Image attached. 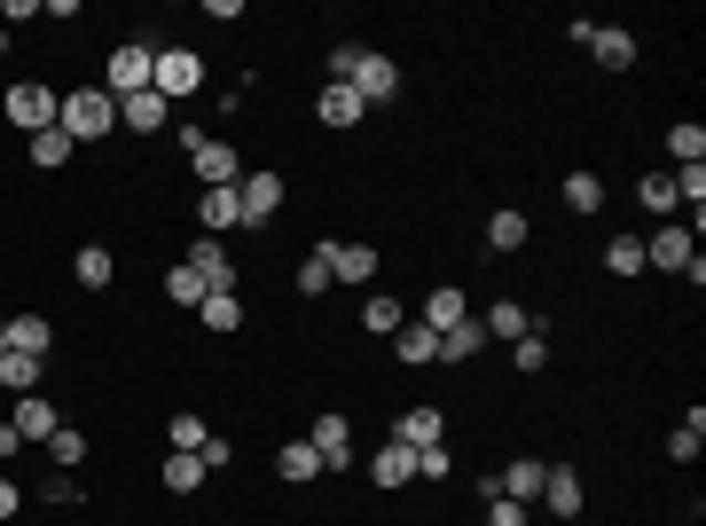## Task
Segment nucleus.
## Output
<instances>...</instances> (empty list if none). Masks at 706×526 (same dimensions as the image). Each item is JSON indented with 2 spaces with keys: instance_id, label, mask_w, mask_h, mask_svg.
I'll return each instance as SVG.
<instances>
[{
  "instance_id": "1",
  "label": "nucleus",
  "mask_w": 706,
  "mask_h": 526,
  "mask_svg": "<svg viewBox=\"0 0 706 526\" xmlns=\"http://www.w3.org/2000/svg\"><path fill=\"white\" fill-rule=\"evenodd\" d=\"M71 142H103L118 126V103L103 95V86H63V118H55Z\"/></svg>"
},
{
  "instance_id": "2",
  "label": "nucleus",
  "mask_w": 706,
  "mask_h": 526,
  "mask_svg": "<svg viewBox=\"0 0 706 526\" xmlns=\"http://www.w3.org/2000/svg\"><path fill=\"white\" fill-rule=\"evenodd\" d=\"M181 149H189V165H197V182H205V189H228V182H243V157H236V142H220V134H205V126H181Z\"/></svg>"
},
{
  "instance_id": "3",
  "label": "nucleus",
  "mask_w": 706,
  "mask_h": 526,
  "mask_svg": "<svg viewBox=\"0 0 706 526\" xmlns=\"http://www.w3.org/2000/svg\"><path fill=\"white\" fill-rule=\"evenodd\" d=\"M149 71H157V48H149V40H126V48H111V63H103V95H111V103L142 95V86H149Z\"/></svg>"
},
{
  "instance_id": "4",
  "label": "nucleus",
  "mask_w": 706,
  "mask_h": 526,
  "mask_svg": "<svg viewBox=\"0 0 706 526\" xmlns=\"http://www.w3.org/2000/svg\"><path fill=\"white\" fill-rule=\"evenodd\" d=\"M149 86L165 103H189L197 86H205V55H189V48H157V71H149Z\"/></svg>"
},
{
  "instance_id": "5",
  "label": "nucleus",
  "mask_w": 706,
  "mask_h": 526,
  "mask_svg": "<svg viewBox=\"0 0 706 526\" xmlns=\"http://www.w3.org/2000/svg\"><path fill=\"white\" fill-rule=\"evenodd\" d=\"M345 86L362 95V111H370V103H393V95H401V63L377 55V48H362V55H353V71H345Z\"/></svg>"
},
{
  "instance_id": "6",
  "label": "nucleus",
  "mask_w": 706,
  "mask_h": 526,
  "mask_svg": "<svg viewBox=\"0 0 706 526\" xmlns=\"http://www.w3.org/2000/svg\"><path fill=\"white\" fill-rule=\"evenodd\" d=\"M0 111H9V126L40 134V126L63 118V95H55V86H40V79H24V86H9V103H0Z\"/></svg>"
},
{
  "instance_id": "7",
  "label": "nucleus",
  "mask_w": 706,
  "mask_h": 526,
  "mask_svg": "<svg viewBox=\"0 0 706 526\" xmlns=\"http://www.w3.org/2000/svg\"><path fill=\"white\" fill-rule=\"evenodd\" d=\"M236 197H243V228H268V220L283 213V173H268V165H259V173H243V182H236Z\"/></svg>"
},
{
  "instance_id": "8",
  "label": "nucleus",
  "mask_w": 706,
  "mask_h": 526,
  "mask_svg": "<svg viewBox=\"0 0 706 526\" xmlns=\"http://www.w3.org/2000/svg\"><path fill=\"white\" fill-rule=\"evenodd\" d=\"M314 456H322V472H345V464H362V456H353V424L338 416V409H322L314 416V441H307Z\"/></svg>"
},
{
  "instance_id": "9",
  "label": "nucleus",
  "mask_w": 706,
  "mask_h": 526,
  "mask_svg": "<svg viewBox=\"0 0 706 526\" xmlns=\"http://www.w3.org/2000/svg\"><path fill=\"white\" fill-rule=\"evenodd\" d=\"M181 268H189V276H205V291H236V259H228V244H220V236H197Z\"/></svg>"
},
{
  "instance_id": "10",
  "label": "nucleus",
  "mask_w": 706,
  "mask_h": 526,
  "mask_svg": "<svg viewBox=\"0 0 706 526\" xmlns=\"http://www.w3.org/2000/svg\"><path fill=\"white\" fill-rule=\"evenodd\" d=\"M691 251H698V244H691V228H675V220H667V228H652V236H644V268L683 276V268H691Z\"/></svg>"
},
{
  "instance_id": "11",
  "label": "nucleus",
  "mask_w": 706,
  "mask_h": 526,
  "mask_svg": "<svg viewBox=\"0 0 706 526\" xmlns=\"http://www.w3.org/2000/svg\"><path fill=\"white\" fill-rule=\"evenodd\" d=\"M393 441H401V448H439V441H448V416H439L432 401H416V409H401Z\"/></svg>"
},
{
  "instance_id": "12",
  "label": "nucleus",
  "mask_w": 706,
  "mask_h": 526,
  "mask_svg": "<svg viewBox=\"0 0 706 526\" xmlns=\"http://www.w3.org/2000/svg\"><path fill=\"white\" fill-rule=\"evenodd\" d=\"M542 479H550V464H542V456H518V464H502V472H495V487H502L510 503H526V510H534Z\"/></svg>"
},
{
  "instance_id": "13",
  "label": "nucleus",
  "mask_w": 706,
  "mask_h": 526,
  "mask_svg": "<svg viewBox=\"0 0 706 526\" xmlns=\"http://www.w3.org/2000/svg\"><path fill=\"white\" fill-rule=\"evenodd\" d=\"M118 118H126V134H165L173 103L157 95V86H142V95H126V103H118Z\"/></svg>"
},
{
  "instance_id": "14",
  "label": "nucleus",
  "mask_w": 706,
  "mask_h": 526,
  "mask_svg": "<svg viewBox=\"0 0 706 526\" xmlns=\"http://www.w3.org/2000/svg\"><path fill=\"white\" fill-rule=\"evenodd\" d=\"M197 220H205V236L243 228V197H236V182H228V189H205V197H197Z\"/></svg>"
},
{
  "instance_id": "15",
  "label": "nucleus",
  "mask_w": 706,
  "mask_h": 526,
  "mask_svg": "<svg viewBox=\"0 0 706 526\" xmlns=\"http://www.w3.org/2000/svg\"><path fill=\"white\" fill-rule=\"evenodd\" d=\"M542 503H550L558 518H581V503H589L581 472H573V464H550V479H542Z\"/></svg>"
},
{
  "instance_id": "16",
  "label": "nucleus",
  "mask_w": 706,
  "mask_h": 526,
  "mask_svg": "<svg viewBox=\"0 0 706 526\" xmlns=\"http://www.w3.org/2000/svg\"><path fill=\"white\" fill-rule=\"evenodd\" d=\"M111 276H118L111 244H79V259H71V283H79V291H111Z\"/></svg>"
},
{
  "instance_id": "17",
  "label": "nucleus",
  "mask_w": 706,
  "mask_h": 526,
  "mask_svg": "<svg viewBox=\"0 0 706 526\" xmlns=\"http://www.w3.org/2000/svg\"><path fill=\"white\" fill-rule=\"evenodd\" d=\"M330 276L338 283H377V251L370 244H330Z\"/></svg>"
},
{
  "instance_id": "18",
  "label": "nucleus",
  "mask_w": 706,
  "mask_h": 526,
  "mask_svg": "<svg viewBox=\"0 0 706 526\" xmlns=\"http://www.w3.org/2000/svg\"><path fill=\"white\" fill-rule=\"evenodd\" d=\"M9 424H17V432H24V448H32V441H48V432H55V424H63V416H55V401H48V393H24V401H17V416H9Z\"/></svg>"
},
{
  "instance_id": "19",
  "label": "nucleus",
  "mask_w": 706,
  "mask_h": 526,
  "mask_svg": "<svg viewBox=\"0 0 706 526\" xmlns=\"http://www.w3.org/2000/svg\"><path fill=\"white\" fill-rule=\"evenodd\" d=\"M314 118L338 126V134H345V126H362V95H353V86H322V95H314Z\"/></svg>"
},
{
  "instance_id": "20",
  "label": "nucleus",
  "mask_w": 706,
  "mask_h": 526,
  "mask_svg": "<svg viewBox=\"0 0 706 526\" xmlns=\"http://www.w3.org/2000/svg\"><path fill=\"white\" fill-rule=\"evenodd\" d=\"M370 479H377V487H408V479H416V448L385 441V448L370 456Z\"/></svg>"
},
{
  "instance_id": "21",
  "label": "nucleus",
  "mask_w": 706,
  "mask_h": 526,
  "mask_svg": "<svg viewBox=\"0 0 706 526\" xmlns=\"http://www.w3.org/2000/svg\"><path fill=\"white\" fill-rule=\"evenodd\" d=\"M589 55H596L604 71H629V63H636V32H621V24H596Z\"/></svg>"
},
{
  "instance_id": "22",
  "label": "nucleus",
  "mask_w": 706,
  "mask_h": 526,
  "mask_svg": "<svg viewBox=\"0 0 706 526\" xmlns=\"http://www.w3.org/2000/svg\"><path fill=\"white\" fill-rule=\"evenodd\" d=\"M464 314H471V307H464V291H456V283H439V291L424 299V314H416V322H424V330L439 338V330H456Z\"/></svg>"
},
{
  "instance_id": "23",
  "label": "nucleus",
  "mask_w": 706,
  "mask_h": 526,
  "mask_svg": "<svg viewBox=\"0 0 706 526\" xmlns=\"http://www.w3.org/2000/svg\"><path fill=\"white\" fill-rule=\"evenodd\" d=\"M479 345H487V330H479V314H464L456 330H439V354H432V362H471Z\"/></svg>"
},
{
  "instance_id": "24",
  "label": "nucleus",
  "mask_w": 706,
  "mask_h": 526,
  "mask_svg": "<svg viewBox=\"0 0 706 526\" xmlns=\"http://www.w3.org/2000/svg\"><path fill=\"white\" fill-rule=\"evenodd\" d=\"M479 330H487V338H510V345H518V338H526V330H534V314H526V307H518V299H495V307H487V314H479Z\"/></svg>"
},
{
  "instance_id": "25",
  "label": "nucleus",
  "mask_w": 706,
  "mask_h": 526,
  "mask_svg": "<svg viewBox=\"0 0 706 526\" xmlns=\"http://www.w3.org/2000/svg\"><path fill=\"white\" fill-rule=\"evenodd\" d=\"M698 448H706V409L691 401V416L667 432V456H675V464H698Z\"/></svg>"
},
{
  "instance_id": "26",
  "label": "nucleus",
  "mask_w": 706,
  "mask_h": 526,
  "mask_svg": "<svg viewBox=\"0 0 706 526\" xmlns=\"http://www.w3.org/2000/svg\"><path fill=\"white\" fill-rule=\"evenodd\" d=\"M667 157H675V165H706V126H698V118H675V126H667Z\"/></svg>"
},
{
  "instance_id": "27",
  "label": "nucleus",
  "mask_w": 706,
  "mask_h": 526,
  "mask_svg": "<svg viewBox=\"0 0 706 526\" xmlns=\"http://www.w3.org/2000/svg\"><path fill=\"white\" fill-rule=\"evenodd\" d=\"M401 322H408V307H401L393 291H370V299H362V330H377V338H393Z\"/></svg>"
},
{
  "instance_id": "28",
  "label": "nucleus",
  "mask_w": 706,
  "mask_h": 526,
  "mask_svg": "<svg viewBox=\"0 0 706 526\" xmlns=\"http://www.w3.org/2000/svg\"><path fill=\"white\" fill-rule=\"evenodd\" d=\"M393 354H401V362H408V370H424V362H432V354H439V338H432V330H424V322H401V330H393Z\"/></svg>"
},
{
  "instance_id": "29",
  "label": "nucleus",
  "mask_w": 706,
  "mask_h": 526,
  "mask_svg": "<svg viewBox=\"0 0 706 526\" xmlns=\"http://www.w3.org/2000/svg\"><path fill=\"white\" fill-rule=\"evenodd\" d=\"M40 354H17V345H9V354H0V385H9V393H40Z\"/></svg>"
},
{
  "instance_id": "30",
  "label": "nucleus",
  "mask_w": 706,
  "mask_h": 526,
  "mask_svg": "<svg viewBox=\"0 0 706 526\" xmlns=\"http://www.w3.org/2000/svg\"><path fill=\"white\" fill-rule=\"evenodd\" d=\"M165 441H173V456H197V448L212 441V424H205L197 409H181V416H173V424H165Z\"/></svg>"
},
{
  "instance_id": "31",
  "label": "nucleus",
  "mask_w": 706,
  "mask_h": 526,
  "mask_svg": "<svg viewBox=\"0 0 706 526\" xmlns=\"http://www.w3.org/2000/svg\"><path fill=\"white\" fill-rule=\"evenodd\" d=\"M9 345H17V354H40V362H48V345H55L48 314H17V322H9Z\"/></svg>"
},
{
  "instance_id": "32",
  "label": "nucleus",
  "mask_w": 706,
  "mask_h": 526,
  "mask_svg": "<svg viewBox=\"0 0 706 526\" xmlns=\"http://www.w3.org/2000/svg\"><path fill=\"white\" fill-rule=\"evenodd\" d=\"M526 236H534V220H526V213H495V220H487V251H526Z\"/></svg>"
},
{
  "instance_id": "33",
  "label": "nucleus",
  "mask_w": 706,
  "mask_h": 526,
  "mask_svg": "<svg viewBox=\"0 0 706 526\" xmlns=\"http://www.w3.org/2000/svg\"><path fill=\"white\" fill-rule=\"evenodd\" d=\"M276 472H283V479H291V487H307V479H314V472H322V456H314V448H307V441H283V448H276Z\"/></svg>"
},
{
  "instance_id": "34",
  "label": "nucleus",
  "mask_w": 706,
  "mask_h": 526,
  "mask_svg": "<svg viewBox=\"0 0 706 526\" xmlns=\"http://www.w3.org/2000/svg\"><path fill=\"white\" fill-rule=\"evenodd\" d=\"M291 283H299V291H307V299H322V291H330V283H338V276H330V244H314V251H307V259H299V276H291Z\"/></svg>"
},
{
  "instance_id": "35",
  "label": "nucleus",
  "mask_w": 706,
  "mask_h": 526,
  "mask_svg": "<svg viewBox=\"0 0 706 526\" xmlns=\"http://www.w3.org/2000/svg\"><path fill=\"white\" fill-rule=\"evenodd\" d=\"M197 314H205V330H220V338H228V330H243V299H236V291H212Z\"/></svg>"
},
{
  "instance_id": "36",
  "label": "nucleus",
  "mask_w": 706,
  "mask_h": 526,
  "mask_svg": "<svg viewBox=\"0 0 706 526\" xmlns=\"http://www.w3.org/2000/svg\"><path fill=\"white\" fill-rule=\"evenodd\" d=\"M510 362H518V370H526V378H534V370H550V330H542V322H534V330H526V338H518V345H510Z\"/></svg>"
},
{
  "instance_id": "37",
  "label": "nucleus",
  "mask_w": 706,
  "mask_h": 526,
  "mask_svg": "<svg viewBox=\"0 0 706 526\" xmlns=\"http://www.w3.org/2000/svg\"><path fill=\"white\" fill-rule=\"evenodd\" d=\"M24 149H32V165H63V157H71V149H79V142H71V134H63V126H40V134H32V142H24Z\"/></svg>"
},
{
  "instance_id": "38",
  "label": "nucleus",
  "mask_w": 706,
  "mask_h": 526,
  "mask_svg": "<svg viewBox=\"0 0 706 526\" xmlns=\"http://www.w3.org/2000/svg\"><path fill=\"white\" fill-rule=\"evenodd\" d=\"M205 479H212V472H205L197 456H165V487H173V495H197Z\"/></svg>"
},
{
  "instance_id": "39",
  "label": "nucleus",
  "mask_w": 706,
  "mask_h": 526,
  "mask_svg": "<svg viewBox=\"0 0 706 526\" xmlns=\"http://www.w3.org/2000/svg\"><path fill=\"white\" fill-rule=\"evenodd\" d=\"M565 205L573 213H604V182L596 173H565Z\"/></svg>"
},
{
  "instance_id": "40",
  "label": "nucleus",
  "mask_w": 706,
  "mask_h": 526,
  "mask_svg": "<svg viewBox=\"0 0 706 526\" xmlns=\"http://www.w3.org/2000/svg\"><path fill=\"white\" fill-rule=\"evenodd\" d=\"M604 268H612V276H636V268H644V236H612V244H604Z\"/></svg>"
},
{
  "instance_id": "41",
  "label": "nucleus",
  "mask_w": 706,
  "mask_h": 526,
  "mask_svg": "<svg viewBox=\"0 0 706 526\" xmlns=\"http://www.w3.org/2000/svg\"><path fill=\"white\" fill-rule=\"evenodd\" d=\"M165 299H173V307H205L212 291H205V276H189V268H173V276H165Z\"/></svg>"
},
{
  "instance_id": "42",
  "label": "nucleus",
  "mask_w": 706,
  "mask_h": 526,
  "mask_svg": "<svg viewBox=\"0 0 706 526\" xmlns=\"http://www.w3.org/2000/svg\"><path fill=\"white\" fill-rule=\"evenodd\" d=\"M48 456H55V464H86V432H79V424H55V432H48Z\"/></svg>"
},
{
  "instance_id": "43",
  "label": "nucleus",
  "mask_w": 706,
  "mask_h": 526,
  "mask_svg": "<svg viewBox=\"0 0 706 526\" xmlns=\"http://www.w3.org/2000/svg\"><path fill=\"white\" fill-rule=\"evenodd\" d=\"M644 213H675V173H644Z\"/></svg>"
},
{
  "instance_id": "44",
  "label": "nucleus",
  "mask_w": 706,
  "mask_h": 526,
  "mask_svg": "<svg viewBox=\"0 0 706 526\" xmlns=\"http://www.w3.org/2000/svg\"><path fill=\"white\" fill-rule=\"evenodd\" d=\"M487 526H534V510L510 503V495H495V503H487Z\"/></svg>"
},
{
  "instance_id": "45",
  "label": "nucleus",
  "mask_w": 706,
  "mask_h": 526,
  "mask_svg": "<svg viewBox=\"0 0 706 526\" xmlns=\"http://www.w3.org/2000/svg\"><path fill=\"white\" fill-rule=\"evenodd\" d=\"M456 464H448V441H439V448H416V479H448Z\"/></svg>"
},
{
  "instance_id": "46",
  "label": "nucleus",
  "mask_w": 706,
  "mask_h": 526,
  "mask_svg": "<svg viewBox=\"0 0 706 526\" xmlns=\"http://www.w3.org/2000/svg\"><path fill=\"white\" fill-rule=\"evenodd\" d=\"M353 55H362V40H338V48H330V86H345V71H353Z\"/></svg>"
},
{
  "instance_id": "47",
  "label": "nucleus",
  "mask_w": 706,
  "mask_h": 526,
  "mask_svg": "<svg viewBox=\"0 0 706 526\" xmlns=\"http://www.w3.org/2000/svg\"><path fill=\"white\" fill-rule=\"evenodd\" d=\"M40 495H48V503H79V479H63V472H48V479H40Z\"/></svg>"
},
{
  "instance_id": "48",
  "label": "nucleus",
  "mask_w": 706,
  "mask_h": 526,
  "mask_svg": "<svg viewBox=\"0 0 706 526\" xmlns=\"http://www.w3.org/2000/svg\"><path fill=\"white\" fill-rule=\"evenodd\" d=\"M228 456H236V448H228V441H220V432H212V441H205V448H197V464H205V472H220V464H228Z\"/></svg>"
},
{
  "instance_id": "49",
  "label": "nucleus",
  "mask_w": 706,
  "mask_h": 526,
  "mask_svg": "<svg viewBox=\"0 0 706 526\" xmlns=\"http://www.w3.org/2000/svg\"><path fill=\"white\" fill-rule=\"evenodd\" d=\"M9 456H24V432H17V424H0V464H9Z\"/></svg>"
},
{
  "instance_id": "50",
  "label": "nucleus",
  "mask_w": 706,
  "mask_h": 526,
  "mask_svg": "<svg viewBox=\"0 0 706 526\" xmlns=\"http://www.w3.org/2000/svg\"><path fill=\"white\" fill-rule=\"evenodd\" d=\"M17 503H24V487H17V479H0V518H17Z\"/></svg>"
},
{
  "instance_id": "51",
  "label": "nucleus",
  "mask_w": 706,
  "mask_h": 526,
  "mask_svg": "<svg viewBox=\"0 0 706 526\" xmlns=\"http://www.w3.org/2000/svg\"><path fill=\"white\" fill-rule=\"evenodd\" d=\"M0 354H9V322H0Z\"/></svg>"
}]
</instances>
